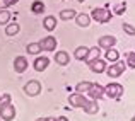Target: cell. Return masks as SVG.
I'll return each instance as SVG.
<instances>
[{
  "mask_svg": "<svg viewBox=\"0 0 135 121\" xmlns=\"http://www.w3.org/2000/svg\"><path fill=\"white\" fill-rule=\"evenodd\" d=\"M104 94L108 95L109 99H122V95H123V85L122 84H118V82H111V84H108L104 87Z\"/></svg>",
  "mask_w": 135,
  "mask_h": 121,
  "instance_id": "obj_3",
  "label": "cell"
},
{
  "mask_svg": "<svg viewBox=\"0 0 135 121\" xmlns=\"http://www.w3.org/2000/svg\"><path fill=\"white\" fill-rule=\"evenodd\" d=\"M19 31H21V27H19V24H17V22L7 24V27H5V34H7V36H16Z\"/></svg>",
  "mask_w": 135,
  "mask_h": 121,
  "instance_id": "obj_22",
  "label": "cell"
},
{
  "mask_svg": "<svg viewBox=\"0 0 135 121\" xmlns=\"http://www.w3.org/2000/svg\"><path fill=\"white\" fill-rule=\"evenodd\" d=\"M40 46H41V49H45V51H55L56 49V38L46 36V38H43V39L40 41Z\"/></svg>",
  "mask_w": 135,
  "mask_h": 121,
  "instance_id": "obj_8",
  "label": "cell"
},
{
  "mask_svg": "<svg viewBox=\"0 0 135 121\" xmlns=\"http://www.w3.org/2000/svg\"><path fill=\"white\" fill-rule=\"evenodd\" d=\"M87 53H89V48H87V46H79V48H75V51H74V56H75V60H86Z\"/></svg>",
  "mask_w": 135,
  "mask_h": 121,
  "instance_id": "obj_17",
  "label": "cell"
},
{
  "mask_svg": "<svg viewBox=\"0 0 135 121\" xmlns=\"http://www.w3.org/2000/svg\"><path fill=\"white\" fill-rule=\"evenodd\" d=\"M89 68H91V72H94V73H103L106 70V62L101 60V58H96L89 63Z\"/></svg>",
  "mask_w": 135,
  "mask_h": 121,
  "instance_id": "obj_10",
  "label": "cell"
},
{
  "mask_svg": "<svg viewBox=\"0 0 135 121\" xmlns=\"http://www.w3.org/2000/svg\"><path fill=\"white\" fill-rule=\"evenodd\" d=\"M98 44H99V48H103V49H109V48H113V46L116 44V38L111 36V34H108V36H101L99 41H98Z\"/></svg>",
  "mask_w": 135,
  "mask_h": 121,
  "instance_id": "obj_9",
  "label": "cell"
},
{
  "mask_svg": "<svg viewBox=\"0 0 135 121\" xmlns=\"http://www.w3.org/2000/svg\"><path fill=\"white\" fill-rule=\"evenodd\" d=\"M84 111L87 113V114H96V113L99 111V104H98V101H87V104L84 106Z\"/></svg>",
  "mask_w": 135,
  "mask_h": 121,
  "instance_id": "obj_16",
  "label": "cell"
},
{
  "mask_svg": "<svg viewBox=\"0 0 135 121\" xmlns=\"http://www.w3.org/2000/svg\"><path fill=\"white\" fill-rule=\"evenodd\" d=\"M36 121H56V118H51V116H46V118H38Z\"/></svg>",
  "mask_w": 135,
  "mask_h": 121,
  "instance_id": "obj_29",
  "label": "cell"
},
{
  "mask_svg": "<svg viewBox=\"0 0 135 121\" xmlns=\"http://www.w3.org/2000/svg\"><path fill=\"white\" fill-rule=\"evenodd\" d=\"M125 67H127L125 62H115V63H111V67H106L104 72L108 73L111 79H116V77L123 75V72H125Z\"/></svg>",
  "mask_w": 135,
  "mask_h": 121,
  "instance_id": "obj_4",
  "label": "cell"
},
{
  "mask_svg": "<svg viewBox=\"0 0 135 121\" xmlns=\"http://www.w3.org/2000/svg\"><path fill=\"white\" fill-rule=\"evenodd\" d=\"M0 99H2V95H0Z\"/></svg>",
  "mask_w": 135,
  "mask_h": 121,
  "instance_id": "obj_35",
  "label": "cell"
},
{
  "mask_svg": "<svg viewBox=\"0 0 135 121\" xmlns=\"http://www.w3.org/2000/svg\"><path fill=\"white\" fill-rule=\"evenodd\" d=\"M0 121H2V119H0Z\"/></svg>",
  "mask_w": 135,
  "mask_h": 121,
  "instance_id": "obj_36",
  "label": "cell"
},
{
  "mask_svg": "<svg viewBox=\"0 0 135 121\" xmlns=\"http://www.w3.org/2000/svg\"><path fill=\"white\" fill-rule=\"evenodd\" d=\"M91 17L99 24H106L111 21V10L106 9V7H94L91 12Z\"/></svg>",
  "mask_w": 135,
  "mask_h": 121,
  "instance_id": "obj_2",
  "label": "cell"
},
{
  "mask_svg": "<svg viewBox=\"0 0 135 121\" xmlns=\"http://www.w3.org/2000/svg\"><path fill=\"white\" fill-rule=\"evenodd\" d=\"M7 9V3H5V0H0V10H5Z\"/></svg>",
  "mask_w": 135,
  "mask_h": 121,
  "instance_id": "obj_30",
  "label": "cell"
},
{
  "mask_svg": "<svg viewBox=\"0 0 135 121\" xmlns=\"http://www.w3.org/2000/svg\"><path fill=\"white\" fill-rule=\"evenodd\" d=\"M56 121H69V118H67V116H58Z\"/></svg>",
  "mask_w": 135,
  "mask_h": 121,
  "instance_id": "obj_32",
  "label": "cell"
},
{
  "mask_svg": "<svg viewBox=\"0 0 135 121\" xmlns=\"http://www.w3.org/2000/svg\"><path fill=\"white\" fill-rule=\"evenodd\" d=\"M87 94L91 95L92 101H99V99L104 95V87H103V85H99V84H92L91 89L87 90Z\"/></svg>",
  "mask_w": 135,
  "mask_h": 121,
  "instance_id": "obj_7",
  "label": "cell"
},
{
  "mask_svg": "<svg viewBox=\"0 0 135 121\" xmlns=\"http://www.w3.org/2000/svg\"><path fill=\"white\" fill-rule=\"evenodd\" d=\"M26 51L29 53V55H40L43 49H41L40 43H29V44L26 46Z\"/></svg>",
  "mask_w": 135,
  "mask_h": 121,
  "instance_id": "obj_20",
  "label": "cell"
},
{
  "mask_svg": "<svg viewBox=\"0 0 135 121\" xmlns=\"http://www.w3.org/2000/svg\"><path fill=\"white\" fill-rule=\"evenodd\" d=\"M75 22H77V26H80V27H87L91 24V16H87V14H77Z\"/></svg>",
  "mask_w": 135,
  "mask_h": 121,
  "instance_id": "obj_15",
  "label": "cell"
},
{
  "mask_svg": "<svg viewBox=\"0 0 135 121\" xmlns=\"http://www.w3.org/2000/svg\"><path fill=\"white\" fill-rule=\"evenodd\" d=\"M125 9H127V5H125V3H120V5L116 7V10H115V12H116V14H123V10H125Z\"/></svg>",
  "mask_w": 135,
  "mask_h": 121,
  "instance_id": "obj_28",
  "label": "cell"
},
{
  "mask_svg": "<svg viewBox=\"0 0 135 121\" xmlns=\"http://www.w3.org/2000/svg\"><path fill=\"white\" fill-rule=\"evenodd\" d=\"M27 65H29V63H27L26 56H16V60H14V70H16L17 73L26 72Z\"/></svg>",
  "mask_w": 135,
  "mask_h": 121,
  "instance_id": "obj_11",
  "label": "cell"
},
{
  "mask_svg": "<svg viewBox=\"0 0 135 121\" xmlns=\"http://www.w3.org/2000/svg\"><path fill=\"white\" fill-rule=\"evenodd\" d=\"M132 121H135V116H133V119H132Z\"/></svg>",
  "mask_w": 135,
  "mask_h": 121,
  "instance_id": "obj_34",
  "label": "cell"
},
{
  "mask_svg": "<svg viewBox=\"0 0 135 121\" xmlns=\"http://www.w3.org/2000/svg\"><path fill=\"white\" fill-rule=\"evenodd\" d=\"M31 12L33 14H43L45 12V3L41 0H34L33 5H31Z\"/></svg>",
  "mask_w": 135,
  "mask_h": 121,
  "instance_id": "obj_23",
  "label": "cell"
},
{
  "mask_svg": "<svg viewBox=\"0 0 135 121\" xmlns=\"http://www.w3.org/2000/svg\"><path fill=\"white\" fill-rule=\"evenodd\" d=\"M19 0H5V3H7V7H10V5H14V3H17Z\"/></svg>",
  "mask_w": 135,
  "mask_h": 121,
  "instance_id": "obj_31",
  "label": "cell"
},
{
  "mask_svg": "<svg viewBox=\"0 0 135 121\" xmlns=\"http://www.w3.org/2000/svg\"><path fill=\"white\" fill-rule=\"evenodd\" d=\"M10 21V12L9 10H0V26H7Z\"/></svg>",
  "mask_w": 135,
  "mask_h": 121,
  "instance_id": "obj_25",
  "label": "cell"
},
{
  "mask_svg": "<svg viewBox=\"0 0 135 121\" xmlns=\"http://www.w3.org/2000/svg\"><path fill=\"white\" fill-rule=\"evenodd\" d=\"M104 56H106V60H108V62H113V63H115V62H118L120 53L116 51L115 48H109V49H106V55Z\"/></svg>",
  "mask_w": 135,
  "mask_h": 121,
  "instance_id": "obj_21",
  "label": "cell"
},
{
  "mask_svg": "<svg viewBox=\"0 0 135 121\" xmlns=\"http://www.w3.org/2000/svg\"><path fill=\"white\" fill-rule=\"evenodd\" d=\"M125 63L130 67V68H135V51H132V53L127 55V62Z\"/></svg>",
  "mask_w": 135,
  "mask_h": 121,
  "instance_id": "obj_26",
  "label": "cell"
},
{
  "mask_svg": "<svg viewBox=\"0 0 135 121\" xmlns=\"http://www.w3.org/2000/svg\"><path fill=\"white\" fill-rule=\"evenodd\" d=\"M55 62L58 63L60 67L69 65V63H70V56H69V53H67V51H56V53H55Z\"/></svg>",
  "mask_w": 135,
  "mask_h": 121,
  "instance_id": "obj_13",
  "label": "cell"
},
{
  "mask_svg": "<svg viewBox=\"0 0 135 121\" xmlns=\"http://www.w3.org/2000/svg\"><path fill=\"white\" fill-rule=\"evenodd\" d=\"M24 94L29 95V97H36L41 94V84L38 80H29L24 85Z\"/></svg>",
  "mask_w": 135,
  "mask_h": 121,
  "instance_id": "obj_5",
  "label": "cell"
},
{
  "mask_svg": "<svg viewBox=\"0 0 135 121\" xmlns=\"http://www.w3.org/2000/svg\"><path fill=\"white\" fill-rule=\"evenodd\" d=\"M79 2H80V3H82V2H84V0H79Z\"/></svg>",
  "mask_w": 135,
  "mask_h": 121,
  "instance_id": "obj_33",
  "label": "cell"
},
{
  "mask_svg": "<svg viewBox=\"0 0 135 121\" xmlns=\"http://www.w3.org/2000/svg\"><path fill=\"white\" fill-rule=\"evenodd\" d=\"M123 31H125L127 34H130V36H135V27L132 26V24H123Z\"/></svg>",
  "mask_w": 135,
  "mask_h": 121,
  "instance_id": "obj_27",
  "label": "cell"
},
{
  "mask_svg": "<svg viewBox=\"0 0 135 121\" xmlns=\"http://www.w3.org/2000/svg\"><path fill=\"white\" fill-rule=\"evenodd\" d=\"M87 101H89V99H86V97H84V94H79V92L69 95V102H70L72 108H82L84 109V106L87 104Z\"/></svg>",
  "mask_w": 135,
  "mask_h": 121,
  "instance_id": "obj_6",
  "label": "cell"
},
{
  "mask_svg": "<svg viewBox=\"0 0 135 121\" xmlns=\"http://www.w3.org/2000/svg\"><path fill=\"white\" fill-rule=\"evenodd\" d=\"M43 27L48 33H51V31H55V27H56V19L53 16H46L45 19H43Z\"/></svg>",
  "mask_w": 135,
  "mask_h": 121,
  "instance_id": "obj_14",
  "label": "cell"
},
{
  "mask_svg": "<svg viewBox=\"0 0 135 121\" xmlns=\"http://www.w3.org/2000/svg\"><path fill=\"white\" fill-rule=\"evenodd\" d=\"M75 16H77V12L74 9H65L60 12V19L62 21H72V19H75Z\"/></svg>",
  "mask_w": 135,
  "mask_h": 121,
  "instance_id": "obj_19",
  "label": "cell"
},
{
  "mask_svg": "<svg viewBox=\"0 0 135 121\" xmlns=\"http://www.w3.org/2000/svg\"><path fill=\"white\" fill-rule=\"evenodd\" d=\"M99 53H101V48H89V53H87V56H86V60H84V62L89 65L92 60L99 58Z\"/></svg>",
  "mask_w": 135,
  "mask_h": 121,
  "instance_id": "obj_18",
  "label": "cell"
},
{
  "mask_svg": "<svg viewBox=\"0 0 135 121\" xmlns=\"http://www.w3.org/2000/svg\"><path fill=\"white\" fill-rule=\"evenodd\" d=\"M0 116H2V121H12L16 118V108L10 102V95L3 94L2 99H0Z\"/></svg>",
  "mask_w": 135,
  "mask_h": 121,
  "instance_id": "obj_1",
  "label": "cell"
},
{
  "mask_svg": "<svg viewBox=\"0 0 135 121\" xmlns=\"http://www.w3.org/2000/svg\"><path fill=\"white\" fill-rule=\"evenodd\" d=\"M91 85H92V82H87V80L79 82V84L75 85V90L79 92V94H84V92H87V90L91 89Z\"/></svg>",
  "mask_w": 135,
  "mask_h": 121,
  "instance_id": "obj_24",
  "label": "cell"
},
{
  "mask_svg": "<svg viewBox=\"0 0 135 121\" xmlns=\"http://www.w3.org/2000/svg\"><path fill=\"white\" fill-rule=\"evenodd\" d=\"M48 65H50V58H46V56H38V58L34 60V63H33V67H34L36 72H43V70L48 68Z\"/></svg>",
  "mask_w": 135,
  "mask_h": 121,
  "instance_id": "obj_12",
  "label": "cell"
}]
</instances>
